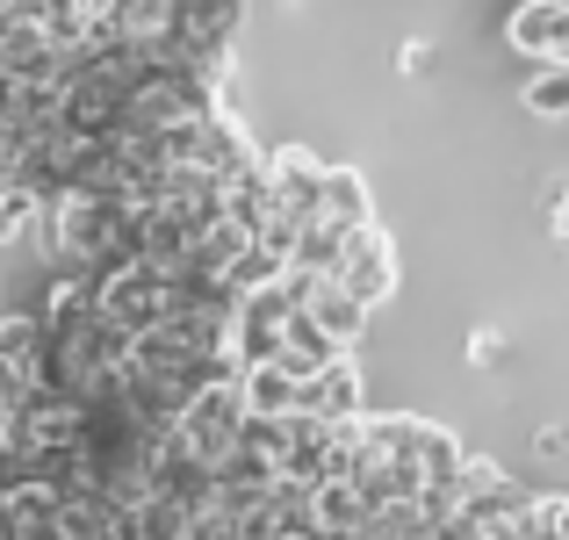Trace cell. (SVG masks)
<instances>
[{
    "label": "cell",
    "mask_w": 569,
    "mask_h": 540,
    "mask_svg": "<svg viewBox=\"0 0 569 540\" xmlns=\"http://www.w3.org/2000/svg\"><path fill=\"white\" fill-rule=\"evenodd\" d=\"M310 512H318V533H368L376 527V504H368L353 483H318Z\"/></svg>",
    "instance_id": "cell-8"
},
{
    "label": "cell",
    "mask_w": 569,
    "mask_h": 540,
    "mask_svg": "<svg viewBox=\"0 0 569 540\" xmlns=\"http://www.w3.org/2000/svg\"><path fill=\"white\" fill-rule=\"evenodd\" d=\"M37 209H43V202H37L29 188H0V246H14V238L37 223Z\"/></svg>",
    "instance_id": "cell-12"
},
{
    "label": "cell",
    "mask_w": 569,
    "mask_h": 540,
    "mask_svg": "<svg viewBox=\"0 0 569 540\" xmlns=\"http://www.w3.org/2000/svg\"><path fill=\"white\" fill-rule=\"evenodd\" d=\"M303 310H310V318L325 324V339H332L339 353H353V339L368 332V303H361V296H347V289H339V281H325V289L310 296Z\"/></svg>",
    "instance_id": "cell-7"
},
{
    "label": "cell",
    "mask_w": 569,
    "mask_h": 540,
    "mask_svg": "<svg viewBox=\"0 0 569 540\" xmlns=\"http://www.w3.org/2000/svg\"><path fill=\"white\" fill-rule=\"evenodd\" d=\"M339 289L347 296H361L368 310L389 303V289H397V252H389V238L376 231V223H361V231L347 238V260H339Z\"/></svg>",
    "instance_id": "cell-3"
},
{
    "label": "cell",
    "mask_w": 569,
    "mask_h": 540,
    "mask_svg": "<svg viewBox=\"0 0 569 540\" xmlns=\"http://www.w3.org/2000/svg\"><path fill=\"white\" fill-rule=\"evenodd\" d=\"M238 432H246V397H238V382H217V389H202V397L181 411L173 440H181L194 461H209V469H217V461L238 447Z\"/></svg>",
    "instance_id": "cell-1"
},
{
    "label": "cell",
    "mask_w": 569,
    "mask_h": 540,
    "mask_svg": "<svg viewBox=\"0 0 569 540\" xmlns=\"http://www.w3.org/2000/svg\"><path fill=\"white\" fill-rule=\"evenodd\" d=\"M0 318H8V310H0Z\"/></svg>",
    "instance_id": "cell-19"
},
{
    "label": "cell",
    "mask_w": 569,
    "mask_h": 540,
    "mask_svg": "<svg viewBox=\"0 0 569 540\" xmlns=\"http://www.w3.org/2000/svg\"><path fill=\"white\" fill-rule=\"evenodd\" d=\"M527 540H569V498H533L527 504Z\"/></svg>",
    "instance_id": "cell-13"
},
{
    "label": "cell",
    "mask_w": 569,
    "mask_h": 540,
    "mask_svg": "<svg viewBox=\"0 0 569 540\" xmlns=\"http://www.w3.org/2000/svg\"><path fill=\"white\" fill-rule=\"evenodd\" d=\"M548 223H556V238L569 246V188H556V209H548Z\"/></svg>",
    "instance_id": "cell-16"
},
{
    "label": "cell",
    "mask_w": 569,
    "mask_h": 540,
    "mask_svg": "<svg viewBox=\"0 0 569 540\" xmlns=\"http://www.w3.org/2000/svg\"><path fill=\"white\" fill-rule=\"evenodd\" d=\"M469 353L483 360V368H505V339H498V332H476V339H469Z\"/></svg>",
    "instance_id": "cell-14"
},
{
    "label": "cell",
    "mask_w": 569,
    "mask_h": 540,
    "mask_svg": "<svg viewBox=\"0 0 569 540\" xmlns=\"http://www.w3.org/2000/svg\"><path fill=\"white\" fill-rule=\"evenodd\" d=\"M318 217L332 223V231H361V223H368V188H361V173H347V167L325 173V202H318Z\"/></svg>",
    "instance_id": "cell-9"
},
{
    "label": "cell",
    "mask_w": 569,
    "mask_h": 540,
    "mask_svg": "<svg viewBox=\"0 0 569 540\" xmlns=\"http://www.w3.org/2000/svg\"><path fill=\"white\" fill-rule=\"evenodd\" d=\"M512 8H527V0H512Z\"/></svg>",
    "instance_id": "cell-18"
},
{
    "label": "cell",
    "mask_w": 569,
    "mask_h": 540,
    "mask_svg": "<svg viewBox=\"0 0 569 540\" xmlns=\"http://www.w3.org/2000/svg\"><path fill=\"white\" fill-rule=\"evenodd\" d=\"M397 66H403V72H426V66H432V43H403Z\"/></svg>",
    "instance_id": "cell-15"
},
{
    "label": "cell",
    "mask_w": 569,
    "mask_h": 540,
    "mask_svg": "<svg viewBox=\"0 0 569 540\" xmlns=\"http://www.w3.org/2000/svg\"><path fill=\"white\" fill-rule=\"evenodd\" d=\"M303 411L325 418V426H353V418H361V374H353L347 353H339L325 374H310V382H303Z\"/></svg>",
    "instance_id": "cell-5"
},
{
    "label": "cell",
    "mask_w": 569,
    "mask_h": 540,
    "mask_svg": "<svg viewBox=\"0 0 569 540\" xmlns=\"http://www.w3.org/2000/svg\"><path fill=\"white\" fill-rule=\"evenodd\" d=\"M37 360H14V353H0V403H8V411H22L29 397H37Z\"/></svg>",
    "instance_id": "cell-11"
},
{
    "label": "cell",
    "mask_w": 569,
    "mask_h": 540,
    "mask_svg": "<svg viewBox=\"0 0 569 540\" xmlns=\"http://www.w3.org/2000/svg\"><path fill=\"white\" fill-rule=\"evenodd\" d=\"M519 101H527L533 116H556V123H569V66H533L527 87H519Z\"/></svg>",
    "instance_id": "cell-10"
},
{
    "label": "cell",
    "mask_w": 569,
    "mask_h": 540,
    "mask_svg": "<svg viewBox=\"0 0 569 540\" xmlns=\"http://www.w3.org/2000/svg\"><path fill=\"white\" fill-rule=\"evenodd\" d=\"M238 397H246V418H296L303 411V382H296L281 360L238 374Z\"/></svg>",
    "instance_id": "cell-6"
},
{
    "label": "cell",
    "mask_w": 569,
    "mask_h": 540,
    "mask_svg": "<svg viewBox=\"0 0 569 540\" xmlns=\"http://www.w3.org/2000/svg\"><path fill=\"white\" fill-rule=\"evenodd\" d=\"M260 167H267V188H274L281 223H296V231H303V223L318 217V202H325V173H332V167H318L303 144H281V152L260 159Z\"/></svg>",
    "instance_id": "cell-2"
},
{
    "label": "cell",
    "mask_w": 569,
    "mask_h": 540,
    "mask_svg": "<svg viewBox=\"0 0 569 540\" xmlns=\"http://www.w3.org/2000/svg\"><path fill=\"white\" fill-rule=\"evenodd\" d=\"M8 8H14V0H0V14H8Z\"/></svg>",
    "instance_id": "cell-17"
},
{
    "label": "cell",
    "mask_w": 569,
    "mask_h": 540,
    "mask_svg": "<svg viewBox=\"0 0 569 540\" xmlns=\"http://www.w3.org/2000/svg\"><path fill=\"white\" fill-rule=\"evenodd\" d=\"M505 37H512L533 66H569V0H527V8H512Z\"/></svg>",
    "instance_id": "cell-4"
}]
</instances>
